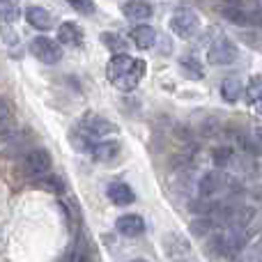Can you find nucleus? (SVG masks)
<instances>
[{"mask_svg":"<svg viewBox=\"0 0 262 262\" xmlns=\"http://www.w3.org/2000/svg\"><path fill=\"white\" fill-rule=\"evenodd\" d=\"M145 72H147V64L145 60L131 58L129 53H113L108 62V78L118 90L131 92L138 88V83L143 81Z\"/></svg>","mask_w":262,"mask_h":262,"instance_id":"f257e3e1","label":"nucleus"},{"mask_svg":"<svg viewBox=\"0 0 262 262\" xmlns=\"http://www.w3.org/2000/svg\"><path fill=\"white\" fill-rule=\"evenodd\" d=\"M170 30L182 39H191L200 32V18L193 9L182 7L170 16Z\"/></svg>","mask_w":262,"mask_h":262,"instance_id":"f03ea898","label":"nucleus"},{"mask_svg":"<svg viewBox=\"0 0 262 262\" xmlns=\"http://www.w3.org/2000/svg\"><path fill=\"white\" fill-rule=\"evenodd\" d=\"M51 166H53V159H51L49 149H30V152H26L21 163L23 175L30 177V180L46 175L51 170Z\"/></svg>","mask_w":262,"mask_h":262,"instance_id":"7ed1b4c3","label":"nucleus"},{"mask_svg":"<svg viewBox=\"0 0 262 262\" xmlns=\"http://www.w3.org/2000/svg\"><path fill=\"white\" fill-rule=\"evenodd\" d=\"M30 53L44 64H58L60 58H62L60 41L51 39V37H46V35H39L30 41Z\"/></svg>","mask_w":262,"mask_h":262,"instance_id":"20e7f679","label":"nucleus"},{"mask_svg":"<svg viewBox=\"0 0 262 262\" xmlns=\"http://www.w3.org/2000/svg\"><path fill=\"white\" fill-rule=\"evenodd\" d=\"M237 58H239V49H237L230 39H226V37H219V39L212 41V46L207 49V62L219 64V67L232 64Z\"/></svg>","mask_w":262,"mask_h":262,"instance_id":"39448f33","label":"nucleus"},{"mask_svg":"<svg viewBox=\"0 0 262 262\" xmlns=\"http://www.w3.org/2000/svg\"><path fill=\"white\" fill-rule=\"evenodd\" d=\"M78 127L85 129L88 134L92 136V138H101V136H113L118 134V124H113L111 120L101 118V115H95V113H88L83 115V120L78 122Z\"/></svg>","mask_w":262,"mask_h":262,"instance_id":"423d86ee","label":"nucleus"},{"mask_svg":"<svg viewBox=\"0 0 262 262\" xmlns=\"http://www.w3.org/2000/svg\"><path fill=\"white\" fill-rule=\"evenodd\" d=\"M115 228H118V232L124 237H138L145 232V219L138 216V214H122V216L115 221Z\"/></svg>","mask_w":262,"mask_h":262,"instance_id":"0eeeda50","label":"nucleus"},{"mask_svg":"<svg viewBox=\"0 0 262 262\" xmlns=\"http://www.w3.org/2000/svg\"><path fill=\"white\" fill-rule=\"evenodd\" d=\"M120 152H122V147H120L118 140H101L92 147V159L97 163H113L120 157Z\"/></svg>","mask_w":262,"mask_h":262,"instance_id":"6e6552de","label":"nucleus"},{"mask_svg":"<svg viewBox=\"0 0 262 262\" xmlns=\"http://www.w3.org/2000/svg\"><path fill=\"white\" fill-rule=\"evenodd\" d=\"M106 195H108V200L113 205H118V207H127V205H131L136 200V193L131 191L129 184H124V182H113V184H108Z\"/></svg>","mask_w":262,"mask_h":262,"instance_id":"1a4fd4ad","label":"nucleus"},{"mask_svg":"<svg viewBox=\"0 0 262 262\" xmlns=\"http://www.w3.org/2000/svg\"><path fill=\"white\" fill-rule=\"evenodd\" d=\"M58 41L60 44H64V46L76 49V46L83 44V30L74 21H64L62 26L58 28Z\"/></svg>","mask_w":262,"mask_h":262,"instance_id":"9d476101","label":"nucleus"},{"mask_svg":"<svg viewBox=\"0 0 262 262\" xmlns=\"http://www.w3.org/2000/svg\"><path fill=\"white\" fill-rule=\"evenodd\" d=\"M26 18L37 30H51V28H53V16H51L44 7H39V5H30V7L26 9Z\"/></svg>","mask_w":262,"mask_h":262,"instance_id":"9b49d317","label":"nucleus"},{"mask_svg":"<svg viewBox=\"0 0 262 262\" xmlns=\"http://www.w3.org/2000/svg\"><path fill=\"white\" fill-rule=\"evenodd\" d=\"M122 12L129 21H136V23H143L152 16V7L147 3H143V0H129V3H124Z\"/></svg>","mask_w":262,"mask_h":262,"instance_id":"f8f14e48","label":"nucleus"},{"mask_svg":"<svg viewBox=\"0 0 262 262\" xmlns=\"http://www.w3.org/2000/svg\"><path fill=\"white\" fill-rule=\"evenodd\" d=\"M131 41H134V46H138V49H152V44L157 41V32H154L152 26H136L134 30H131Z\"/></svg>","mask_w":262,"mask_h":262,"instance_id":"ddd939ff","label":"nucleus"},{"mask_svg":"<svg viewBox=\"0 0 262 262\" xmlns=\"http://www.w3.org/2000/svg\"><path fill=\"white\" fill-rule=\"evenodd\" d=\"M198 191H200V198H205V200L216 195L219 191H221V175H219V172H205V175L200 177Z\"/></svg>","mask_w":262,"mask_h":262,"instance_id":"4468645a","label":"nucleus"},{"mask_svg":"<svg viewBox=\"0 0 262 262\" xmlns=\"http://www.w3.org/2000/svg\"><path fill=\"white\" fill-rule=\"evenodd\" d=\"M221 14H223V18H228V21L235 23V26H242V28L251 26L249 23V12H246L242 5H237V3H230V5H226V7H221Z\"/></svg>","mask_w":262,"mask_h":262,"instance_id":"2eb2a0df","label":"nucleus"},{"mask_svg":"<svg viewBox=\"0 0 262 262\" xmlns=\"http://www.w3.org/2000/svg\"><path fill=\"white\" fill-rule=\"evenodd\" d=\"M69 143H72L78 152H92V147H95V138L81 127H74L69 131Z\"/></svg>","mask_w":262,"mask_h":262,"instance_id":"dca6fc26","label":"nucleus"},{"mask_svg":"<svg viewBox=\"0 0 262 262\" xmlns=\"http://www.w3.org/2000/svg\"><path fill=\"white\" fill-rule=\"evenodd\" d=\"M35 186L41 191H49V193H64V182L60 180L58 175H53V172H46V175L41 177H35Z\"/></svg>","mask_w":262,"mask_h":262,"instance_id":"f3484780","label":"nucleus"},{"mask_svg":"<svg viewBox=\"0 0 262 262\" xmlns=\"http://www.w3.org/2000/svg\"><path fill=\"white\" fill-rule=\"evenodd\" d=\"M242 92H244V88H242V81L239 78H226V81L221 83V97L228 101V104H235L237 99L242 97Z\"/></svg>","mask_w":262,"mask_h":262,"instance_id":"a211bd4d","label":"nucleus"},{"mask_svg":"<svg viewBox=\"0 0 262 262\" xmlns=\"http://www.w3.org/2000/svg\"><path fill=\"white\" fill-rule=\"evenodd\" d=\"M180 69L191 78H203L205 76L203 64H200L198 58H193V55H182L180 58Z\"/></svg>","mask_w":262,"mask_h":262,"instance_id":"6ab92c4d","label":"nucleus"},{"mask_svg":"<svg viewBox=\"0 0 262 262\" xmlns=\"http://www.w3.org/2000/svg\"><path fill=\"white\" fill-rule=\"evenodd\" d=\"M101 44H106V49H111L113 53H127L129 49L127 39L122 35H118V32H104L101 35Z\"/></svg>","mask_w":262,"mask_h":262,"instance_id":"aec40b11","label":"nucleus"},{"mask_svg":"<svg viewBox=\"0 0 262 262\" xmlns=\"http://www.w3.org/2000/svg\"><path fill=\"white\" fill-rule=\"evenodd\" d=\"M214 228H216V221H214L212 216H203V219H198V221H193L191 223V232H193L195 237H205V235H212L214 232Z\"/></svg>","mask_w":262,"mask_h":262,"instance_id":"412c9836","label":"nucleus"},{"mask_svg":"<svg viewBox=\"0 0 262 262\" xmlns=\"http://www.w3.org/2000/svg\"><path fill=\"white\" fill-rule=\"evenodd\" d=\"M246 95V104H258V101L262 99V78L260 76H253L249 81V85H246L244 90Z\"/></svg>","mask_w":262,"mask_h":262,"instance_id":"4be33fe9","label":"nucleus"},{"mask_svg":"<svg viewBox=\"0 0 262 262\" xmlns=\"http://www.w3.org/2000/svg\"><path fill=\"white\" fill-rule=\"evenodd\" d=\"M242 7H244V5H242ZM244 9L249 12V23H251V26L260 28V30H262V7H260V5L255 3V0H251V7L246 5Z\"/></svg>","mask_w":262,"mask_h":262,"instance_id":"5701e85b","label":"nucleus"},{"mask_svg":"<svg viewBox=\"0 0 262 262\" xmlns=\"http://www.w3.org/2000/svg\"><path fill=\"white\" fill-rule=\"evenodd\" d=\"M212 159H214V163H216L219 168L228 166V163L232 161V149L230 147H216L214 149V154H212Z\"/></svg>","mask_w":262,"mask_h":262,"instance_id":"b1692460","label":"nucleus"},{"mask_svg":"<svg viewBox=\"0 0 262 262\" xmlns=\"http://www.w3.org/2000/svg\"><path fill=\"white\" fill-rule=\"evenodd\" d=\"M78 14H95V3L92 0H67Z\"/></svg>","mask_w":262,"mask_h":262,"instance_id":"393cba45","label":"nucleus"},{"mask_svg":"<svg viewBox=\"0 0 262 262\" xmlns=\"http://www.w3.org/2000/svg\"><path fill=\"white\" fill-rule=\"evenodd\" d=\"M255 140H258V145L262 147V127H258V129H255Z\"/></svg>","mask_w":262,"mask_h":262,"instance_id":"a878e982","label":"nucleus"},{"mask_svg":"<svg viewBox=\"0 0 262 262\" xmlns=\"http://www.w3.org/2000/svg\"><path fill=\"white\" fill-rule=\"evenodd\" d=\"M253 249H255V253H260V255H262V239H260V242H255Z\"/></svg>","mask_w":262,"mask_h":262,"instance_id":"bb28decb","label":"nucleus"},{"mask_svg":"<svg viewBox=\"0 0 262 262\" xmlns=\"http://www.w3.org/2000/svg\"><path fill=\"white\" fill-rule=\"evenodd\" d=\"M258 113L262 115V99H260V104H258Z\"/></svg>","mask_w":262,"mask_h":262,"instance_id":"cd10ccee","label":"nucleus"},{"mask_svg":"<svg viewBox=\"0 0 262 262\" xmlns=\"http://www.w3.org/2000/svg\"><path fill=\"white\" fill-rule=\"evenodd\" d=\"M9 3V0H0V5H7Z\"/></svg>","mask_w":262,"mask_h":262,"instance_id":"c85d7f7f","label":"nucleus"}]
</instances>
